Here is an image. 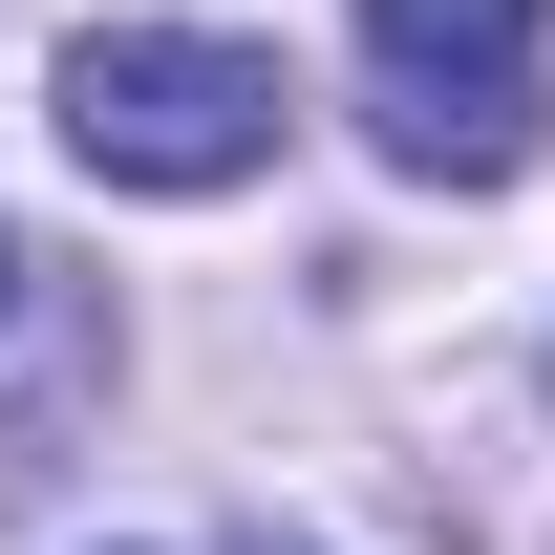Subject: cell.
<instances>
[{
  "mask_svg": "<svg viewBox=\"0 0 555 555\" xmlns=\"http://www.w3.org/2000/svg\"><path fill=\"white\" fill-rule=\"evenodd\" d=\"M0 299H22V235H0Z\"/></svg>",
  "mask_w": 555,
  "mask_h": 555,
  "instance_id": "obj_3",
  "label": "cell"
},
{
  "mask_svg": "<svg viewBox=\"0 0 555 555\" xmlns=\"http://www.w3.org/2000/svg\"><path fill=\"white\" fill-rule=\"evenodd\" d=\"M278 107H299V86H278L257 43H214V22H86L43 129H65L107 193H235V171H278Z\"/></svg>",
  "mask_w": 555,
  "mask_h": 555,
  "instance_id": "obj_1",
  "label": "cell"
},
{
  "mask_svg": "<svg viewBox=\"0 0 555 555\" xmlns=\"http://www.w3.org/2000/svg\"><path fill=\"white\" fill-rule=\"evenodd\" d=\"M257 555H278V534H257Z\"/></svg>",
  "mask_w": 555,
  "mask_h": 555,
  "instance_id": "obj_4",
  "label": "cell"
},
{
  "mask_svg": "<svg viewBox=\"0 0 555 555\" xmlns=\"http://www.w3.org/2000/svg\"><path fill=\"white\" fill-rule=\"evenodd\" d=\"M534 22L555 0H363V107H385V150H406L427 193H513L534 171Z\"/></svg>",
  "mask_w": 555,
  "mask_h": 555,
  "instance_id": "obj_2",
  "label": "cell"
}]
</instances>
